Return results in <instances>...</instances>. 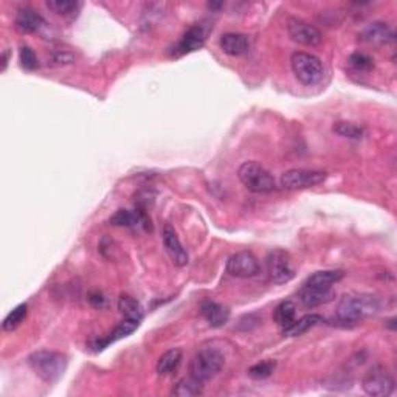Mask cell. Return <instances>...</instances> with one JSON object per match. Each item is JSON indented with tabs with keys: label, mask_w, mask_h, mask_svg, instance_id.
Returning <instances> with one entry per match:
<instances>
[{
	"label": "cell",
	"mask_w": 397,
	"mask_h": 397,
	"mask_svg": "<svg viewBox=\"0 0 397 397\" xmlns=\"http://www.w3.org/2000/svg\"><path fill=\"white\" fill-rule=\"evenodd\" d=\"M381 311V301L372 295H346L343 296L337 306L338 321L348 324H355L371 315H376Z\"/></svg>",
	"instance_id": "1"
},
{
	"label": "cell",
	"mask_w": 397,
	"mask_h": 397,
	"mask_svg": "<svg viewBox=\"0 0 397 397\" xmlns=\"http://www.w3.org/2000/svg\"><path fill=\"white\" fill-rule=\"evenodd\" d=\"M28 365L45 383H56L67 370V357L56 351H36L28 357Z\"/></svg>",
	"instance_id": "2"
},
{
	"label": "cell",
	"mask_w": 397,
	"mask_h": 397,
	"mask_svg": "<svg viewBox=\"0 0 397 397\" xmlns=\"http://www.w3.org/2000/svg\"><path fill=\"white\" fill-rule=\"evenodd\" d=\"M224 354L214 348H203L190 361V374L198 382H208L224 368Z\"/></svg>",
	"instance_id": "3"
},
{
	"label": "cell",
	"mask_w": 397,
	"mask_h": 397,
	"mask_svg": "<svg viewBox=\"0 0 397 397\" xmlns=\"http://www.w3.org/2000/svg\"><path fill=\"white\" fill-rule=\"evenodd\" d=\"M292 72L303 86H317L324 78V67L318 56L296 51L290 57Z\"/></svg>",
	"instance_id": "4"
},
{
	"label": "cell",
	"mask_w": 397,
	"mask_h": 397,
	"mask_svg": "<svg viewBox=\"0 0 397 397\" xmlns=\"http://www.w3.org/2000/svg\"><path fill=\"white\" fill-rule=\"evenodd\" d=\"M238 177L241 183L252 192H272L277 188L275 179L258 162H244L238 169Z\"/></svg>",
	"instance_id": "5"
},
{
	"label": "cell",
	"mask_w": 397,
	"mask_h": 397,
	"mask_svg": "<svg viewBox=\"0 0 397 397\" xmlns=\"http://www.w3.org/2000/svg\"><path fill=\"white\" fill-rule=\"evenodd\" d=\"M268 278L273 284H285L295 278V268L292 266L290 255L284 250H272L266 259Z\"/></svg>",
	"instance_id": "6"
},
{
	"label": "cell",
	"mask_w": 397,
	"mask_h": 397,
	"mask_svg": "<svg viewBox=\"0 0 397 397\" xmlns=\"http://www.w3.org/2000/svg\"><path fill=\"white\" fill-rule=\"evenodd\" d=\"M361 387L368 396L387 397L394 391V379L389 376L387 370L376 366L366 372L361 381Z\"/></svg>",
	"instance_id": "7"
},
{
	"label": "cell",
	"mask_w": 397,
	"mask_h": 397,
	"mask_svg": "<svg viewBox=\"0 0 397 397\" xmlns=\"http://www.w3.org/2000/svg\"><path fill=\"white\" fill-rule=\"evenodd\" d=\"M328 174L313 169H289L281 176V186L285 190H305L323 183Z\"/></svg>",
	"instance_id": "8"
},
{
	"label": "cell",
	"mask_w": 397,
	"mask_h": 397,
	"mask_svg": "<svg viewBox=\"0 0 397 397\" xmlns=\"http://www.w3.org/2000/svg\"><path fill=\"white\" fill-rule=\"evenodd\" d=\"M287 33L294 42L306 47H317L323 42V34L318 28L301 19H289Z\"/></svg>",
	"instance_id": "9"
},
{
	"label": "cell",
	"mask_w": 397,
	"mask_h": 397,
	"mask_svg": "<svg viewBox=\"0 0 397 397\" xmlns=\"http://www.w3.org/2000/svg\"><path fill=\"white\" fill-rule=\"evenodd\" d=\"M227 272L235 278H253L259 273V262L250 252H239L227 262Z\"/></svg>",
	"instance_id": "10"
},
{
	"label": "cell",
	"mask_w": 397,
	"mask_h": 397,
	"mask_svg": "<svg viewBox=\"0 0 397 397\" xmlns=\"http://www.w3.org/2000/svg\"><path fill=\"white\" fill-rule=\"evenodd\" d=\"M360 40L368 45H387L394 42V31L388 23L372 22L360 33Z\"/></svg>",
	"instance_id": "11"
},
{
	"label": "cell",
	"mask_w": 397,
	"mask_h": 397,
	"mask_svg": "<svg viewBox=\"0 0 397 397\" xmlns=\"http://www.w3.org/2000/svg\"><path fill=\"white\" fill-rule=\"evenodd\" d=\"M162 238H163V244H165L166 252L169 256H171L174 264L179 267H185L186 264H188V253H186V250L183 248L182 242H180L176 230H174L171 225H165Z\"/></svg>",
	"instance_id": "12"
},
{
	"label": "cell",
	"mask_w": 397,
	"mask_h": 397,
	"mask_svg": "<svg viewBox=\"0 0 397 397\" xmlns=\"http://www.w3.org/2000/svg\"><path fill=\"white\" fill-rule=\"evenodd\" d=\"M110 224L115 227H126V229H137V227H143L144 230L151 229V220L143 209H118L112 218H110Z\"/></svg>",
	"instance_id": "13"
},
{
	"label": "cell",
	"mask_w": 397,
	"mask_h": 397,
	"mask_svg": "<svg viewBox=\"0 0 397 397\" xmlns=\"http://www.w3.org/2000/svg\"><path fill=\"white\" fill-rule=\"evenodd\" d=\"M201 313L212 328H222L230 320L229 309L212 300H205L201 303Z\"/></svg>",
	"instance_id": "14"
},
{
	"label": "cell",
	"mask_w": 397,
	"mask_h": 397,
	"mask_svg": "<svg viewBox=\"0 0 397 397\" xmlns=\"http://www.w3.org/2000/svg\"><path fill=\"white\" fill-rule=\"evenodd\" d=\"M219 45L225 55L241 56L248 51L250 40L242 33H225L220 36Z\"/></svg>",
	"instance_id": "15"
},
{
	"label": "cell",
	"mask_w": 397,
	"mask_h": 397,
	"mask_svg": "<svg viewBox=\"0 0 397 397\" xmlns=\"http://www.w3.org/2000/svg\"><path fill=\"white\" fill-rule=\"evenodd\" d=\"M14 25L17 28V31H21L23 34H31L42 28L44 19L42 16L38 14L36 11L31 8H21L16 14Z\"/></svg>",
	"instance_id": "16"
},
{
	"label": "cell",
	"mask_w": 397,
	"mask_h": 397,
	"mask_svg": "<svg viewBox=\"0 0 397 397\" xmlns=\"http://www.w3.org/2000/svg\"><path fill=\"white\" fill-rule=\"evenodd\" d=\"M203 44H205V31H203L202 27H191L188 31H186L180 42L176 47V53L179 55H188L192 51H197L198 49H202Z\"/></svg>",
	"instance_id": "17"
},
{
	"label": "cell",
	"mask_w": 397,
	"mask_h": 397,
	"mask_svg": "<svg viewBox=\"0 0 397 397\" xmlns=\"http://www.w3.org/2000/svg\"><path fill=\"white\" fill-rule=\"evenodd\" d=\"M300 301L305 305L306 307H317L321 305H326V303L332 301L335 298V294L329 290H323V289H315V287H309V285L303 284V287L300 290Z\"/></svg>",
	"instance_id": "18"
},
{
	"label": "cell",
	"mask_w": 397,
	"mask_h": 397,
	"mask_svg": "<svg viewBox=\"0 0 397 397\" xmlns=\"http://www.w3.org/2000/svg\"><path fill=\"white\" fill-rule=\"evenodd\" d=\"M343 277H344L343 270H320L312 273V275L306 279L305 285L315 289L329 290L332 289V285L340 281Z\"/></svg>",
	"instance_id": "19"
},
{
	"label": "cell",
	"mask_w": 397,
	"mask_h": 397,
	"mask_svg": "<svg viewBox=\"0 0 397 397\" xmlns=\"http://www.w3.org/2000/svg\"><path fill=\"white\" fill-rule=\"evenodd\" d=\"M324 321V318L321 317L318 313H309L305 315V317H301L300 320H295L294 323H292L289 328H285L283 331V334L285 337H298V335H303L305 332H307L309 329L315 328V326L321 324Z\"/></svg>",
	"instance_id": "20"
},
{
	"label": "cell",
	"mask_w": 397,
	"mask_h": 397,
	"mask_svg": "<svg viewBox=\"0 0 397 397\" xmlns=\"http://www.w3.org/2000/svg\"><path fill=\"white\" fill-rule=\"evenodd\" d=\"M273 320L283 331L296 320V306L294 301H281L273 311Z\"/></svg>",
	"instance_id": "21"
},
{
	"label": "cell",
	"mask_w": 397,
	"mask_h": 397,
	"mask_svg": "<svg viewBox=\"0 0 397 397\" xmlns=\"http://www.w3.org/2000/svg\"><path fill=\"white\" fill-rule=\"evenodd\" d=\"M180 361H182V351H180V349H169V351L163 354L159 361H157L155 370L160 376L171 374L172 371L177 370Z\"/></svg>",
	"instance_id": "22"
},
{
	"label": "cell",
	"mask_w": 397,
	"mask_h": 397,
	"mask_svg": "<svg viewBox=\"0 0 397 397\" xmlns=\"http://www.w3.org/2000/svg\"><path fill=\"white\" fill-rule=\"evenodd\" d=\"M118 311L125 318L132 320H143V309L142 305L131 295H121L118 298Z\"/></svg>",
	"instance_id": "23"
},
{
	"label": "cell",
	"mask_w": 397,
	"mask_h": 397,
	"mask_svg": "<svg viewBox=\"0 0 397 397\" xmlns=\"http://www.w3.org/2000/svg\"><path fill=\"white\" fill-rule=\"evenodd\" d=\"M45 5H47V8H49L50 11H53L55 14L64 16V17L75 16L81 8L79 2H72V0H49Z\"/></svg>",
	"instance_id": "24"
},
{
	"label": "cell",
	"mask_w": 397,
	"mask_h": 397,
	"mask_svg": "<svg viewBox=\"0 0 397 397\" xmlns=\"http://www.w3.org/2000/svg\"><path fill=\"white\" fill-rule=\"evenodd\" d=\"M172 394L177 397H194L202 394V382L196 381V379H182L177 385L176 388L172 389Z\"/></svg>",
	"instance_id": "25"
},
{
	"label": "cell",
	"mask_w": 397,
	"mask_h": 397,
	"mask_svg": "<svg viewBox=\"0 0 397 397\" xmlns=\"http://www.w3.org/2000/svg\"><path fill=\"white\" fill-rule=\"evenodd\" d=\"M27 313H28V306H27V305H19L17 307H14L13 311H11V312L7 315V318L3 320L2 329H3V331H7V332H8V331L16 329L17 326H21L22 321L25 320Z\"/></svg>",
	"instance_id": "26"
},
{
	"label": "cell",
	"mask_w": 397,
	"mask_h": 397,
	"mask_svg": "<svg viewBox=\"0 0 397 397\" xmlns=\"http://www.w3.org/2000/svg\"><path fill=\"white\" fill-rule=\"evenodd\" d=\"M334 132L337 136H340L343 138L349 140H360L363 137V129L360 126L354 125V123H346V121H338L334 125Z\"/></svg>",
	"instance_id": "27"
},
{
	"label": "cell",
	"mask_w": 397,
	"mask_h": 397,
	"mask_svg": "<svg viewBox=\"0 0 397 397\" xmlns=\"http://www.w3.org/2000/svg\"><path fill=\"white\" fill-rule=\"evenodd\" d=\"M277 368V361L275 360H264L259 361L253 366L248 368V376L252 379H256V381H262V379H267L273 374Z\"/></svg>",
	"instance_id": "28"
},
{
	"label": "cell",
	"mask_w": 397,
	"mask_h": 397,
	"mask_svg": "<svg viewBox=\"0 0 397 397\" xmlns=\"http://www.w3.org/2000/svg\"><path fill=\"white\" fill-rule=\"evenodd\" d=\"M19 60L21 66L25 70H34L38 67V57L34 55V51L28 45H22L19 51Z\"/></svg>",
	"instance_id": "29"
},
{
	"label": "cell",
	"mask_w": 397,
	"mask_h": 397,
	"mask_svg": "<svg viewBox=\"0 0 397 397\" xmlns=\"http://www.w3.org/2000/svg\"><path fill=\"white\" fill-rule=\"evenodd\" d=\"M349 64H351V67H354L355 70H359V72H370V70L374 67L371 57L365 53L351 55L349 56Z\"/></svg>",
	"instance_id": "30"
},
{
	"label": "cell",
	"mask_w": 397,
	"mask_h": 397,
	"mask_svg": "<svg viewBox=\"0 0 397 397\" xmlns=\"http://www.w3.org/2000/svg\"><path fill=\"white\" fill-rule=\"evenodd\" d=\"M90 303L95 305L97 307H103L104 306V298L101 294H93L90 295Z\"/></svg>",
	"instance_id": "31"
},
{
	"label": "cell",
	"mask_w": 397,
	"mask_h": 397,
	"mask_svg": "<svg viewBox=\"0 0 397 397\" xmlns=\"http://www.w3.org/2000/svg\"><path fill=\"white\" fill-rule=\"evenodd\" d=\"M7 66H8V51L5 50L3 55H2V72L7 70Z\"/></svg>",
	"instance_id": "32"
}]
</instances>
